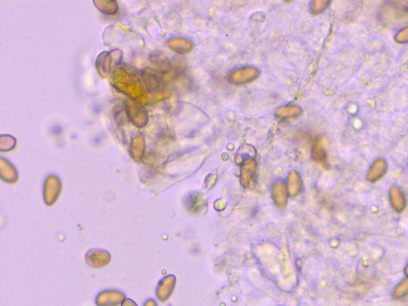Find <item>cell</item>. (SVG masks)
<instances>
[{
    "label": "cell",
    "mask_w": 408,
    "mask_h": 306,
    "mask_svg": "<svg viewBox=\"0 0 408 306\" xmlns=\"http://www.w3.org/2000/svg\"><path fill=\"white\" fill-rule=\"evenodd\" d=\"M141 78L145 84L146 87L149 89H156L160 85L158 76L154 70L150 68H144L141 71Z\"/></svg>",
    "instance_id": "obj_7"
},
{
    "label": "cell",
    "mask_w": 408,
    "mask_h": 306,
    "mask_svg": "<svg viewBox=\"0 0 408 306\" xmlns=\"http://www.w3.org/2000/svg\"><path fill=\"white\" fill-rule=\"evenodd\" d=\"M126 296L118 290H105L97 296L95 303L98 306H119L122 304Z\"/></svg>",
    "instance_id": "obj_3"
},
{
    "label": "cell",
    "mask_w": 408,
    "mask_h": 306,
    "mask_svg": "<svg viewBox=\"0 0 408 306\" xmlns=\"http://www.w3.org/2000/svg\"><path fill=\"white\" fill-rule=\"evenodd\" d=\"M61 189H62V183L57 177L50 176L46 179L43 188L44 201L46 202V204L50 206L57 201L60 195Z\"/></svg>",
    "instance_id": "obj_2"
},
{
    "label": "cell",
    "mask_w": 408,
    "mask_h": 306,
    "mask_svg": "<svg viewBox=\"0 0 408 306\" xmlns=\"http://www.w3.org/2000/svg\"><path fill=\"white\" fill-rule=\"evenodd\" d=\"M111 58L112 57H111L110 53L104 52L98 56V60H97L96 66L98 72L104 78H106L110 71L111 63H112Z\"/></svg>",
    "instance_id": "obj_6"
},
{
    "label": "cell",
    "mask_w": 408,
    "mask_h": 306,
    "mask_svg": "<svg viewBox=\"0 0 408 306\" xmlns=\"http://www.w3.org/2000/svg\"><path fill=\"white\" fill-rule=\"evenodd\" d=\"M144 149H145V141L144 137L137 136L130 144V154L132 157L137 161L141 160L144 155Z\"/></svg>",
    "instance_id": "obj_5"
},
{
    "label": "cell",
    "mask_w": 408,
    "mask_h": 306,
    "mask_svg": "<svg viewBox=\"0 0 408 306\" xmlns=\"http://www.w3.org/2000/svg\"><path fill=\"white\" fill-rule=\"evenodd\" d=\"M0 170L7 171V174L1 176V178L4 181L7 182V183H14L18 180V173H17L16 169L14 168V166L11 163L3 158H1Z\"/></svg>",
    "instance_id": "obj_9"
},
{
    "label": "cell",
    "mask_w": 408,
    "mask_h": 306,
    "mask_svg": "<svg viewBox=\"0 0 408 306\" xmlns=\"http://www.w3.org/2000/svg\"><path fill=\"white\" fill-rule=\"evenodd\" d=\"M121 306H138V305H137V304H136V302H134V301H133V300L128 298V299L124 300V302L122 303Z\"/></svg>",
    "instance_id": "obj_11"
},
{
    "label": "cell",
    "mask_w": 408,
    "mask_h": 306,
    "mask_svg": "<svg viewBox=\"0 0 408 306\" xmlns=\"http://www.w3.org/2000/svg\"><path fill=\"white\" fill-rule=\"evenodd\" d=\"M173 286H174V282H172L169 278L162 280L156 289V296L158 297V299L163 302L167 301L173 290Z\"/></svg>",
    "instance_id": "obj_8"
},
{
    "label": "cell",
    "mask_w": 408,
    "mask_h": 306,
    "mask_svg": "<svg viewBox=\"0 0 408 306\" xmlns=\"http://www.w3.org/2000/svg\"><path fill=\"white\" fill-rule=\"evenodd\" d=\"M144 306H158L156 301L153 299H149L145 301V303L144 304Z\"/></svg>",
    "instance_id": "obj_12"
},
{
    "label": "cell",
    "mask_w": 408,
    "mask_h": 306,
    "mask_svg": "<svg viewBox=\"0 0 408 306\" xmlns=\"http://www.w3.org/2000/svg\"><path fill=\"white\" fill-rule=\"evenodd\" d=\"M94 4L101 12L106 15H113L118 11V4L115 1H94Z\"/></svg>",
    "instance_id": "obj_10"
},
{
    "label": "cell",
    "mask_w": 408,
    "mask_h": 306,
    "mask_svg": "<svg viewBox=\"0 0 408 306\" xmlns=\"http://www.w3.org/2000/svg\"><path fill=\"white\" fill-rule=\"evenodd\" d=\"M127 117L132 123L138 128H142L147 123V113L144 107L137 102H127Z\"/></svg>",
    "instance_id": "obj_1"
},
{
    "label": "cell",
    "mask_w": 408,
    "mask_h": 306,
    "mask_svg": "<svg viewBox=\"0 0 408 306\" xmlns=\"http://www.w3.org/2000/svg\"><path fill=\"white\" fill-rule=\"evenodd\" d=\"M85 260L91 266L101 268L109 263L111 255L105 250L92 249L88 251L85 255Z\"/></svg>",
    "instance_id": "obj_4"
}]
</instances>
